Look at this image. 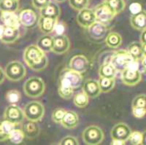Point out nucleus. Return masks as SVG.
I'll return each mask as SVG.
<instances>
[{
	"label": "nucleus",
	"instance_id": "obj_1",
	"mask_svg": "<svg viewBox=\"0 0 146 145\" xmlns=\"http://www.w3.org/2000/svg\"><path fill=\"white\" fill-rule=\"evenodd\" d=\"M23 58L27 66L34 71H42L48 66V57L36 45H31L26 48Z\"/></svg>",
	"mask_w": 146,
	"mask_h": 145
},
{
	"label": "nucleus",
	"instance_id": "obj_2",
	"mask_svg": "<svg viewBox=\"0 0 146 145\" xmlns=\"http://www.w3.org/2000/svg\"><path fill=\"white\" fill-rule=\"evenodd\" d=\"M23 90L29 98H39L44 93L45 85L42 79L38 77H31L25 82Z\"/></svg>",
	"mask_w": 146,
	"mask_h": 145
},
{
	"label": "nucleus",
	"instance_id": "obj_3",
	"mask_svg": "<svg viewBox=\"0 0 146 145\" xmlns=\"http://www.w3.org/2000/svg\"><path fill=\"white\" fill-rule=\"evenodd\" d=\"M5 77L12 82H18L23 79L27 74V69L21 62L18 61H10L5 69Z\"/></svg>",
	"mask_w": 146,
	"mask_h": 145
},
{
	"label": "nucleus",
	"instance_id": "obj_4",
	"mask_svg": "<svg viewBox=\"0 0 146 145\" xmlns=\"http://www.w3.org/2000/svg\"><path fill=\"white\" fill-rule=\"evenodd\" d=\"M23 111L25 118L28 121L38 122L43 117L45 107L40 101H32L25 106Z\"/></svg>",
	"mask_w": 146,
	"mask_h": 145
},
{
	"label": "nucleus",
	"instance_id": "obj_5",
	"mask_svg": "<svg viewBox=\"0 0 146 145\" xmlns=\"http://www.w3.org/2000/svg\"><path fill=\"white\" fill-rule=\"evenodd\" d=\"M83 77L82 74L73 71L72 69H64L61 72L58 83L70 86L73 89L78 88L82 85Z\"/></svg>",
	"mask_w": 146,
	"mask_h": 145
},
{
	"label": "nucleus",
	"instance_id": "obj_6",
	"mask_svg": "<svg viewBox=\"0 0 146 145\" xmlns=\"http://www.w3.org/2000/svg\"><path fill=\"white\" fill-rule=\"evenodd\" d=\"M104 132L96 125H90L85 128L82 134V138L86 144L98 145L104 140Z\"/></svg>",
	"mask_w": 146,
	"mask_h": 145
},
{
	"label": "nucleus",
	"instance_id": "obj_7",
	"mask_svg": "<svg viewBox=\"0 0 146 145\" xmlns=\"http://www.w3.org/2000/svg\"><path fill=\"white\" fill-rule=\"evenodd\" d=\"M94 12L96 21L105 25L111 21L116 15L105 1L97 5L94 10Z\"/></svg>",
	"mask_w": 146,
	"mask_h": 145
},
{
	"label": "nucleus",
	"instance_id": "obj_8",
	"mask_svg": "<svg viewBox=\"0 0 146 145\" xmlns=\"http://www.w3.org/2000/svg\"><path fill=\"white\" fill-rule=\"evenodd\" d=\"M132 59L126 50H120L113 55L110 63L114 66L117 72H122Z\"/></svg>",
	"mask_w": 146,
	"mask_h": 145
},
{
	"label": "nucleus",
	"instance_id": "obj_9",
	"mask_svg": "<svg viewBox=\"0 0 146 145\" xmlns=\"http://www.w3.org/2000/svg\"><path fill=\"white\" fill-rule=\"evenodd\" d=\"M3 117L5 120L15 125L21 123L25 118L23 111L16 104H10L6 107L4 112Z\"/></svg>",
	"mask_w": 146,
	"mask_h": 145
},
{
	"label": "nucleus",
	"instance_id": "obj_10",
	"mask_svg": "<svg viewBox=\"0 0 146 145\" xmlns=\"http://www.w3.org/2000/svg\"><path fill=\"white\" fill-rule=\"evenodd\" d=\"M121 80L127 86H135L142 80V73L139 70L125 69L121 72Z\"/></svg>",
	"mask_w": 146,
	"mask_h": 145
},
{
	"label": "nucleus",
	"instance_id": "obj_11",
	"mask_svg": "<svg viewBox=\"0 0 146 145\" xmlns=\"http://www.w3.org/2000/svg\"><path fill=\"white\" fill-rule=\"evenodd\" d=\"M78 12L79 13L77 15V22L83 28H88L96 22L94 10L86 7Z\"/></svg>",
	"mask_w": 146,
	"mask_h": 145
},
{
	"label": "nucleus",
	"instance_id": "obj_12",
	"mask_svg": "<svg viewBox=\"0 0 146 145\" xmlns=\"http://www.w3.org/2000/svg\"><path fill=\"white\" fill-rule=\"evenodd\" d=\"M88 66L89 61L88 58L83 55H75L69 62V69L80 74L86 72Z\"/></svg>",
	"mask_w": 146,
	"mask_h": 145
},
{
	"label": "nucleus",
	"instance_id": "obj_13",
	"mask_svg": "<svg viewBox=\"0 0 146 145\" xmlns=\"http://www.w3.org/2000/svg\"><path fill=\"white\" fill-rule=\"evenodd\" d=\"M70 48V41L64 34L53 36V46L52 48L53 53L62 55L68 51Z\"/></svg>",
	"mask_w": 146,
	"mask_h": 145
},
{
	"label": "nucleus",
	"instance_id": "obj_14",
	"mask_svg": "<svg viewBox=\"0 0 146 145\" xmlns=\"http://www.w3.org/2000/svg\"><path fill=\"white\" fill-rule=\"evenodd\" d=\"M131 130L129 126L123 122H119L114 125L110 131L112 139H118L126 142L129 138Z\"/></svg>",
	"mask_w": 146,
	"mask_h": 145
},
{
	"label": "nucleus",
	"instance_id": "obj_15",
	"mask_svg": "<svg viewBox=\"0 0 146 145\" xmlns=\"http://www.w3.org/2000/svg\"><path fill=\"white\" fill-rule=\"evenodd\" d=\"M18 18L21 25L27 28H33L38 21L36 13L29 9L22 10L18 15Z\"/></svg>",
	"mask_w": 146,
	"mask_h": 145
},
{
	"label": "nucleus",
	"instance_id": "obj_16",
	"mask_svg": "<svg viewBox=\"0 0 146 145\" xmlns=\"http://www.w3.org/2000/svg\"><path fill=\"white\" fill-rule=\"evenodd\" d=\"M0 20L5 27L19 28L20 21L15 12H1Z\"/></svg>",
	"mask_w": 146,
	"mask_h": 145
},
{
	"label": "nucleus",
	"instance_id": "obj_17",
	"mask_svg": "<svg viewBox=\"0 0 146 145\" xmlns=\"http://www.w3.org/2000/svg\"><path fill=\"white\" fill-rule=\"evenodd\" d=\"M88 34L94 40H100L104 38L108 32L106 25L100 22H95L88 28Z\"/></svg>",
	"mask_w": 146,
	"mask_h": 145
},
{
	"label": "nucleus",
	"instance_id": "obj_18",
	"mask_svg": "<svg viewBox=\"0 0 146 145\" xmlns=\"http://www.w3.org/2000/svg\"><path fill=\"white\" fill-rule=\"evenodd\" d=\"M83 91L89 98L94 99L98 97L101 93L98 81L91 79H87L83 84Z\"/></svg>",
	"mask_w": 146,
	"mask_h": 145
},
{
	"label": "nucleus",
	"instance_id": "obj_19",
	"mask_svg": "<svg viewBox=\"0 0 146 145\" xmlns=\"http://www.w3.org/2000/svg\"><path fill=\"white\" fill-rule=\"evenodd\" d=\"M40 16L58 19L61 15V8L58 4L50 2L45 7L40 10Z\"/></svg>",
	"mask_w": 146,
	"mask_h": 145
},
{
	"label": "nucleus",
	"instance_id": "obj_20",
	"mask_svg": "<svg viewBox=\"0 0 146 145\" xmlns=\"http://www.w3.org/2000/svg\"><path fill=\"white\" fill-rule=\"evenodd\" d=\"M62 126L66 129H73L76 128L79 123V117L74 111H66L61 121Z\"/></svg>",
	"mask_w": 146,
	"mask_h": 145
},
{
	"label": "nucleus",
	"instance_id": "obj_21",
	"mask_svg": "<svg viewBox=\"0 0 146 145\" xmlns=\"http://www.w3.org/2000/svg\"><path fill=\"white\" fill-rule=\"evenodd\" d=\"M130 23L133 28L143 31L146 28V13L145 10H142L138 13L131 15L130 18Z\"/></svg>",
	"mask_w": 146,
	"mask_h": 145
},
{
	"label": "nucleus",
	"instance_id": "obj_22",
	"mask_svg": "<svg viewBox=\"0 0 146 145\" xmlns=\"http://www.w3.org/2000/svg\"><path fill=\"white\" fill-rule=\"evenodd\" d=\"M57 21H58V19L40 16L38 20L39 28L41 32L45 34H49L53 31L55 25Z\"/></svg>",
	"mask_w": 146,
	"mask_h": 145
},
{
	"label": "nucleus",
	"instance_id": "obj_23",
	"mask_svg": "<svg viewBox=\"0 0 146 145\" xmlns=\"http://www.w3.org/2000/svg\"><path fill=\"white\" fill-rule=\"evenodd\" d=\"M145 49L146 45H143L140 42H134L128 46L126 50L133 59L139 61L142 56L145 54Z\"/></svg>",
	"mask_w": 146,
	"mask_h": 145
},
{
	"label": "nucleus",
	"instance_id": "obj_24",
	"mask_svg": "<svg viewBox=\"0 0 146 145\" xmlns=\"http://www.w3.org/2000/svg\"><path fill=\"white\" fill-rule=\"evenodd\" d=\"M23 131L25 137L28 139H33L38 136L40 133V128L37 122L29 121L23 125Z\"/></svg>",
	"mask_w": 146,
	"mask_h": 145
},
{
	"label": "nucleus",
	"instance_id": "obj_25",
	"mask_svg": "<svg viewBox=\"0 0 146 145\" xmlns=\"http://www.w3.org/2000/svg\"><path fill=\"white\" fill-rule=\"evenodd\" d=\"M19 37H20L19 28L5 26V31H4L3 36L1 39V41L5 44L10 45V44L15 42Z\"/></svg>",
	"mask_w": 146,
	"mask_h": 145
},
{
	"label": "nucleus",
	"instance_id": "obj_26",
	"mask_svg": "<svg viewBox=\"0 0 146 145\" xmlns=\"http://www.w3.org/2000/svg\"><path fill=\"white\" fill-rule=\"evenodd\" d=\"M36 45L45 53L51 52L53 46V36L49 34L40 36L36 41Z\"/></svg>",
	"mask_w": 146,
	"mask_h": 145
},
{
	"label": "nucleus",
	"instance_id": "obj_27",
	"mask_svg": "<svg viewBox=\"0 0 146 145\" xmlns=\"http://www.w3.org/2000/svg\"><path fill=\"white\" fill-rule=\"evenodd\" d=\"M15 124L4 120L0 121V142H4L8 139L10 134L15 128Z\"/></svg>",
	"mask_w": 146,
	"mask_h": 145
},
{
	"label": "nucleus",
	"instance_id": "obj_28",
	"mask_svg": "<svg viewBox=\"0 0 146 145\" xmlns=\"http://www.w3.org/2000/svg\"><path fill=\"white\" fill-rule=\"evenodd\" d=\"M117 74V70L110 64H104L99 69V76L100 77H106L115 79Z\"/></svg>",
	"mask_w": 146,
	"mask_h": 145
},
{
	"label": "nucleus",
	"instance_id": "obj_29",
	"mask_svg": "<svg viewBox=\"0 0 146 145\" xmlns=\"http://www.w3.org/2000/svg\"><path fill=\"white\" fill-rule=\"evenodd\" d=\"M105 43L109 48H118L121 45L122 43V37L117 32H110L107 35L105 38Z\"/></svg>",
	"mask_w": 146,
	"mask_h": 145
},
{
	"label": "nucleus",
	"instance_id": "obj_30",
	"mask_svg": "<svg viewBox=\"0 0 146 145\" xmlns=\"http://www.w3.org/2000/svg\"><path fill=\"white\" fill-rule=\"evenodd\" d=\"M19 8L18 1L15 0H1L0 11L1 12H16Z\"/></svg>",
	"mask_w": 146,
	"mask_h": 145
},
{
	"label": "nucleus",
	"instance_id": "obj_31",
	"mask_svg": "<svg viewBox=\"0 0 146 145\" xmlns=\"http://www.w3.org/2000/svg\"><path fill=\"white\" fill-rule=\"evenodd\" d=\"M115 79L106 77H100L98 81L101 93H108L113 90L115 86Z\"/></svg>",
	"mask_w": 146,
	"mask_h": 145
},
{
	"label": "nucleus",
	"instance_id": "obj_32",
	"mask_svg": "<svg viewBox=\"0 0 146 145\" xmlns=\"http://www.w3.org/2000/svg\"><path fill=\"white\" fill-rule=\"evenodd\" d=\"M25 138L23 130L21 128H14L10 134L8 139L14 144H20Z\"/></svg>",
	"mask_w": 146,
	"mask_h": 145
},
{
	"label": "nucleus",
	"instance_id": "obj_33",
	"mask_svg": "<svg viewBox=\"0 0 146 145\" xmlns=\"http://www.w3.org/2000/svg\"><path fill=\"white\" fill-rule=\"evenodd\" d=\"M105 2L116 15L123 11L126 7L124 0H105Z\"/></svg>",
	"mask_w": 146,
	"mask_h": 145
},
{
	"label": "nucleus",
	"instance_id": "obj_34",
	"mask_svg": "<svg viewBox=\"0 0 146 145\" xmlns=\"http://www.w3.org/2000/svg\"><path fill=\"white\" fill-rule=\"evenodd\" d=\"M89 101V97L83 91L75 95L73 99L74 104L78 108H84L86 107Z\"/></svg>",
	"mask_w": 146,
	"mask_h": 145
},
{
	"label": "nucleus",
	"instance_id": "obj_35",
	"mask_svg": "<svg viewBox=\"0 0 146 145\" xmlns=\"http://www.w3.org/2000/svg\"><path fill=\"white\" fill-rule=\"evenodd\" d=\"M58 95L62 99H65V100H69V99H70L73 96L74 89H73L72 87H70V86L58 83Z\"/></svg>",
	"mask_w": 146,
	"mask_h": 145
},
{
	"label": "nucleus",
	"instance_id": "obj_36",
	"mask_svg": "<svg viewBox=\"0 0 146 145\" xmlns=\"http://www.w3.org/2000/svg\"><path fill=\"white\" fill-rule=\"evenodd\" d=\"M5 98L10 104H16L20 102L21 94L17 90H10L6 93Z\"/></svg>",
	"mask_w": 146,
	"mask_h": 145
},
{
	"label": "nucleus",
	"instance_id": "obj_37",
	"mask_svg": "<svg viewBox=\"0 0 146 145\" xmlns=\"http://www.w3.org/2000/svg\"><path fill=\"white\" fill-rule=\"evenodd\" d=\"M144 133L139 131H131L128 140L132 145L143 144Z\"/></svg>",
	"mask_w": 146,
	"mask_h": 145
},
{
	"label": "nucleus",
	"instance_id": "obj_38",
	"mask_svg": "<svg viewBox=\"0 0 146 145\" xmlns=\"http://www.w3.org/2000/svg\"><path fill=\"white\" fill-rule=\"evenodd\" d=\"M70 6L73 10L80 11L89 5V0H69Z\"/></svg>",
	"mask_w": 146,
	"mask_h": 145
},
{
	"label": "nucleus",
	"instance_id": "obj_39",
	"mask_svg": "<svg viewBox=\"0 0 146 145\" xmlns=\"http://www.w3.org/2000/svg\"><path fill=\"white\" fill-rule=\"evenodd\" d=\"M66 112V111L63 108H60V107L56 108L52 113V120L53 122L56 123H61V121L64 116Z\"/></svg>",
	"mask_w": 146,
	"mask_h": 145
},
{
	"label": "nucleus",
	"instance_id": "obj_40",
	"mask_svg": "<svg viewBox=\"0 0 146 145\" xmlns=\"http://www.w3.org/2000/svg\"><path fill=\"white\" fill-rule=\"evenodd\" d=\"M131 107H145V95L139 94L135 96L131 103Z\"/></svg>",
	"mask_w": 146,
	"mask_h": 145
},
{
	"label": "nucleus",
	"instance_id": "obj_41",
	"mask_svg": "<svg viewBox=\"0 0 146 145\" xmlns=\"http://www.w3.org/2000/svg\"><path fill=\"white\" fill-rule=\"evenodd\" d=\"M59 144L61 145H78V138L72 136H66L64 137L62 140L60 141Z\"/></svg>",
	"mask_w": 146,
	"mask_h": 145
},
{
	"label": "nucleus",
	"instance_id": "obj_42",
	"mask_svg": "<svg viewBox=\"0 0 146 145\" xmlns=\"http://www.w3.org/2000/svg\"><path fill=\"white\" fill-rule=\"evenodd\" d=\"M146 114L145 107H133L132 115L136 118H143Z\"/></svg>",
	"mask_w": 146,
	"mask_h": 145
},
{
	"label": "nucleus",
	"instance_id": "obj_43",
	"mask_svg": "<svg viewBox=\"0 0 146 145\" xmlns=\"http://www.w3.org/2000/svg\"><path fill=\"white\" fill-rule=\"evenodd\" d=\"M66 31V26L63 22L57 21L55 25L53 32H55V35H62Z\"/></svg>",
	"mask_w": 146,
	"mask_h": 145
},
{
	"label": "nucleus",
	"instance_id": "obj_44",
	"mask_svg": "<svg viewBox=\"0 0 146 145\" xmlns=\"http://www.w3.org/2000/svg\"><path fill=\"white\" fill-rule=\"evenodd\" d=\"M50 2H51L50 0H32L33 7L37 10L42 9Z\"/></svg>",
	"mask_w": 146,
	"mask_h": 145
},
{
	"label": "nucleus",
	"instance_id": "obj_45",
	"mask_svg": "<svg viewBox=\"0 0 146 145\" xmlns=\"http://www.w3.org/2000/svg\"><path fill=\"white\" fill-rule=\"evenodd\" d=\"M143 10V6L139 2H132L129 5V11L131 12V15L138 13Z\"/></svg>",
	"mask_w": 146,
	"mask_h": 145
},
{
	"label": "nucleus",
	"instance_id": "obj_46",
	"mask_svg": "<svg viewBox=\"0 0 146 145\" xmlns=\"http://www.w3.org/2000/svg\"><path fill=\"white\" fill-rule=\"evenodd\" d=\"M145 54L142 56V58L139 60V71L141 73H145L146 70V65H145Z\"/></svg>",
	"mask_w": 146,
	"mask_h": 145
},
{
	"label": "nucleus",
	"instance_id": "obj_47",
	"mask_svg": "<svg viewBox=\"0 0 146 145\" xmlns=\"http://www.w3.org/2000/svg\"><path fill=\"white\" fill-rule=\"evenodd\" d=\"M126 69H130V70H139V61L132 59L129 63Z\"/></svg>",
	"mask_w": 146,
	"mask_h": 145
},
{
	"label": "nucleus",
	"instance_id": "obj_48",
	"mask_svg": "<svg viewBox=\"0 0 146 145\" xmlns=\"http://www.w3.org/2000/svg\"><path fill=\"white\" fill-rule=\"evenodd\" d=\"M141 34H140V43L143 45H146V29L141 31Z\"/></svg>",
	"mask_w": 146,
	"mask_h": 145
},
{
	"label": "nucleus",
	"instance_id": "obj_49",
	"mask_svg": "<svg viewBox=\"0 0 146 145\" xmlns=\"http://www.w3.org/2000/svg\"><path fill=\"white\" fill-rule=\"evenodd\" d=\"M5 78H6V77H5V70H3V69L0 66V85L5 81Z\"/></svg>",
	"mask_w": 146,
	"mask_h": 145
},
{
	"label": "nucleus",
	"instance_id": "obj_50",
	"mask_svg": "<svg viewBox=\"0 0 146 145\" xmlns=\"http://www.w3.org/2000/svg\"><path fill=\"white\" fill-rule=\"evenodd\" d=\"M126 142L122 140H118V139H112V142L110 144L112 145H124Z\"/></svg>",
	"mask_w": 146,
	"mask_h": 145
},
{
	"label": "nucleus",
	"instance_id": "obj_51",
	"mask_svg": "<svg viewBox=\"0 0 146 145\" xmlns=\"http://www.w3.org/2000/svg\"><path fill=\"white\" fill-rule=\"evenodd\" d=\"M4 31H5V26H3V25H0V40L2 39V36H3Z\"/></svg>",
	"mask_w": 146,
	"mask_h": 145
},
{
	"label": "nucleus",
	"instance_id": "obj_52",
	"mask_svg": "<svg viewBox=\"0 0 146 145\" xmlns=\"http://www.w3.org/2000/svg\"><path fill=\"white\" fill-rule=\"evenodd\" d=\"M55 1H56V2H58V3H62V2H65L66 0H55Z\"/></svg>",
	"mask_w": 146,
	"mask_h": 145
},
{
	"label": "nucleus",
	"instance_id": "obj_53",
	"mask_svg": "<svg viewBox=\"0 0 146 145\" xmlns=\"http://www.w3.org/2000/svg\"><path fill=\"white\" fill-rule=\"evenodd\" d=\"M15 1H19V0H15Z\"/></svg>",
	"mask_w": 146,
	"mask_h": 145
},
{
	"label": "nucleus",
	"instance_id": "obj_54",
	"mask_svg": "<svg viewBox=\"0 0 146 145\" xmlns=\"http://www.w3.org/2000/svg\"><path fill=\"white\" fill-rule=\"evenodd\" d=\"M0 2H1V0H0Z\"/></svg>",
	"mask_w": 146,
	"mask_h": 145
}]
</instances>
